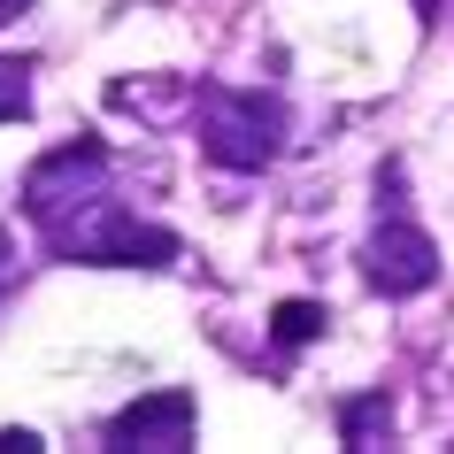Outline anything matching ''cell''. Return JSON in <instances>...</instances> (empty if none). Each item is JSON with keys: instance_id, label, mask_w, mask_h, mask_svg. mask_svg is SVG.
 Wrapping results in <instances>:
<instances>
[{"instance_id": "cell-1", "label": "cell", "mask_w": 454, "mask_h": 454, "mask_svg": "<svg viewBox=\"0 0 454 454\" xmlns=\"http://www.w3.org/2000/svg\"><path fill=\"white\" fill-rule=\"evenodd\" d=\"M192 123H200L208 162H223V169H262L278 154V139H286V108L262 93H239V85H208L192 100Z\"/></svg>"}, {"instance_id": "cell-2", "label": "cell", "mask_w": 454, "mask_h": 454, "mask_svg": "<svg viewBox=\"0 0 454 454\" xmlns=\"http://www.w3.org/2000/svg\"><path fill=\"white\" fill-rule=\"evenodd\" d=\"M47 231H54V254H70V262H131V270H162L169 254H177V239H169V231L139 223V215H123L116 200H85L77 215L47 223Z\"/></svg>"}, {"instance_id": "cell-3", "label": "cell", "mask_w": 454, "mask_h": 454, "mask_svg": "<svg viewBox=\"0 0 454 454\" xmlns=\"http://www.w3.org/2000/svg\"><path fill=\"white\" fill-rule=\"evenodd\" d=\"M100 185H108V146H100V139H70V146H54V154L31 162V177H24V215L62 223L70 208L100 200Z\"/></svg>"}, {"instance_id": "cell-4", "label": "cell", "mask_w": 454, "mask_h": 454, "mask_svg": "<svg viewBox=\"0 0 454 454\" xmlns=\"http://www.w3.org/2000/svg\"><path fill=\"white\" fill-rule=\"evenodd\" d=\"M362 278L385 293V301H408V293H424L439 278V247L416 231V223H378L370 247H362Z\"/></svg>"}, {"instance_id": "cell-5", "label": "cell", "mask_w": 454, "mask_h": 454, "mask_svg": "<svg viewBox=\"0 0 454 454\" xmlns=\"http://www.w3.org/2000/svg\"><path fill=\"white\" fill-rule=\"evenodd\" d=\"M192 393L185 385H162V393H139L131 408L108 416V447H146V454H177L192 447Z\"/></svg>"}, {"instance_id": "cell-6", "label": "cell", "mask_w": 454, "mask_h": 454, "mask_svg": "<svg viewBox=\"0 0 454 454\" xmlns=\"http://www.w3.org/2000/svg\"><path fill=\"white\" fill-rule=\"evenodd\" d=\"M385 431H393V401H385V393H362V401L339 408V439H347V447H378Z\"/></svg>"}, {"instance_id": "cell-7", "label": "cell", "mask_w": 454, "mask_h": 454, "mask_svg": "<svg viewBox=\"0 0 454 454\" xmlns=\"http://www.w3.org/2000/svg\"><path fill=\"white\" fill-rule=\"evenodd\" d=\"M332 316L316 309V301H278V316H270V332H278V347H309L316 332H324Z\"/></svg>"}, {"instance_id": "cell-8", "label": "cell", "mask_w": 454, "mask_h": 454, "mask_svg": "<svg viewBox=\"0 0 454 454\" xmlns=\"http://www.w3.org/2000/svg\"><path fill=\"white\" fill-rule=\"evenodd\" d=\"M31 108V62L24 54H0V123H16Z\"/></svg>"}, {"instance_id": "cell-9", "label": "cell", "mask_w": 454, "mask_h": 454, "mask_svg": "<svg viewBox=\"0 0 454 454\" xmlns=\"http://www.w3.org/2000/svg\"><path fill=\"white\" fill-rule=\"evenodd\" d=\"M0 454H39V431H0Z\"/></svg>"}, {"instance_id": "cell-10", "label": "cell", "mask_w": 454, "mask_h": 454, "mask_svg": "<svg viewBox=\"0 0 454 454\" xmlns=\"http://www.w3.org/2000/svg\"><path fill=\"white\" fill-rule=\"evenodd\" d=\"M16 8H31V0H0V24H8V16H16Z\"/></svg>"}, {"instance_id": "cell-11", "label": "cell", "mask_w": 454, "mask_h": 454, "mask_svg": "<svg viewBox=\"0 0 454 454\" xmlns=\"http://www.w3.org/2000/svg\"><path fill=\"white\" fill-rule=\"evenodd\" d=\"M0 262H8V231H0Z\"/></svg>"}]
</instances>
